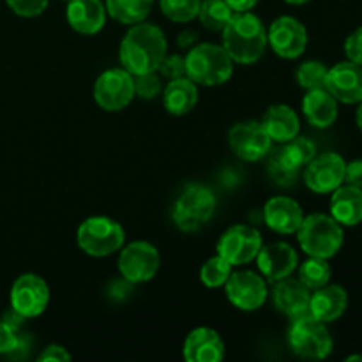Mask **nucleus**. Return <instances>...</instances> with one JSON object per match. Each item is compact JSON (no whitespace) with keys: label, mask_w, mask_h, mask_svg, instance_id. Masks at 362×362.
Here are the masks:
<instances>
[{"label":"nucleus","mask_w":362,"mask_h":362,"mask_svg":"<svg viewBox=\"0 0 362 362\" xmlns=\"http://www.w3.org/2000/svg\"><path fill=\"white\" fill-rule=\"evenodd\" d=\"M166 37L159 27L152 23H136L127 30L120 42L119 59L127 73L144 74L158 71L166 55Z\"/></svg>","instance_id":"obj_1"},{"label":"nucleus","mask_w":362,"mask_h":362,"mask_svg":"<svg viewBox=\"0 0 362 362\" xmlns=\"http://www.w3.org/2000/svg\"><path fill=\"white\" fill-rule=\"evenodd\" d=\"M223 48L237 64H255L267 48V32L260 18L246 13H235L223 28Z\"/></svg>","instance_id":"obj_2"},{"label":"nucleus","mask_w":362,"mask_h":362,"mask_svg":"<svg viewBox=\"0 0 362 362\" xmlns=\"http://www.w3.org/2000/svg\"><path fill=\"white\" fill-rule=\"evenodd\" d=\"M184 60H186V76L197 85L216 87L228 81L233 73V60L230 59L226 49L211 42L191 48Z\"/></svg>","instance_id":"obj_3"},{"label":"nucleus","mask_w":362,"mask_h":362,"mask_svg":"<svg viewBox=\"0 0 362 362\" xmlns=\"http://www.w3.org/2000/svg\"><path fill=\"white\" fill-rule=\"evenodd\" d=\"M297 239L304 253L329 260L341 250L345 235L341 225L332 216L310 214L300 223Z\"/></svg>","instance_id":"obj_4"},{"label":"nucleus","mask_w":362,"mask_h":362,"mask_svg":"<svg viewBox=\"0 0 362 362\" xmlns=\"http://www.w3.org/2000/svg\"><path fill=\"white\" fill-rule=\"evenodd\" d=\"M216 205L218 202L212 189L204 184H189L173 204L172 219L182 232H198L211 221Z\"/></svg>","instance_id":"obj_5"},{"label":"nucleus","mask_w":362,"mask_h":362,"mask_svg":"<svg viewBox=\"0 0 362 362\" xmlns=\"http://www.w3.org/2000/svg\"><path fill=\"white\" fill-rule=\"evenodd\" d=\"M288 345L300 359L322 361L332 352V336L324 322L308 313L293 318L288 331Z\"/></svg>","instance_id":"obj_6"},{"label":"nucleus","mask_w":362,"mask_h":362,"mask_svg":"<svg viewBox=\"0 0 362 362\" xmlns=\"http://www.w3.org/2000/svg\"><path fill=\"white\" fill-rule=\"evenodd\" d=\"M126 233L124 228L112 218L95 216L85 219L76 233L78 246L90 257H108L122 247Z\"/></svg>","instance_id":"obj_7"},{"label":"nucleus","mask_w":362,"mask_h":362,"mask_svg":"<svg viewBox=\"0 0 362 362\" xmlns=\"http://www.w3.org/2000/svg\"><path fill=\"white\" fill-rule=\"evenodd\" d=\"M315 156H317V147L313 141L297 134L296 138L286 141L285 147L269 161V175L279 186H292L300 168L306 166Z\"/></svg>","instance_id":"obj_8"},{"label":"nucleus","mask_w":362,"mask_h":362,"mask_svg":"<svg viewBox=\"0 0 362 362\" xmlns=\"http://www.w3.org/2000/svg\"><path fill=\"white\" fill-rule=\"evenodd\" d=\"M262 246L264 243L257 228L247 225H233L219 237L216 250L219 257L232 265H246L257 258Z\"/></svg>","instance_id":"obj_9"},{"label":"nucleus","mask_w":362,"mask_h":362,"mask_svg":"<svg viewBox=\"0 0 362 362\" xmlns=\"http://www.w3.org/2000/svg\"><path fill=\"white\" fill-rule=\"evenodd\" d=\"M134 98L133 74L126 69H108L95 80L94 99L105 112H120Z\"/></svg>","instance_id":"obj_10"},{"label":"nucleus","mask_w":362,"mask_h":362,"mask_svg":"<svg viewBox=\"0 0 362 362\" xmlns=\"http://www.w3.org/2000/svg\"><path fill=\"white\" fill-rule=\"evenodd\" d=\"M158 250L152 244L138 240L131 243L120 251L119 271L122 278L129 283L151 281L159 269Z\"/></svg>","instance_id":"obj_11"},{"label":"nucleus","mask_w":362,"mask_h":362,"mask_svg":"<svg viewBox=\"0 0 362 362\" xmlns=\"http://www.w3.org/2000/svg\"><path fill=\"white\" fill-rule=\"evenodd\" d=\"M304 172V182L313 193L327 194L345 182L346 163L336 152H324L315 156Z\"/></svg>","instance_id":"obj_12"},{"label":"nucleus","mask_w":362,"mask_h":362,"mask_svg":"<svg viewBox=\"0 0 362 362\" xmlns=\"http://www.w3.org/2000/svg\"><path fill=\"white\" fill-rule=\"evenodd\" d=\"M49 303L48 285L35 274H23L11 288V306L23 318L39 317Z\"/></svg>","instance_id":"obj_13"},{"label":"nucleus","mask_w":362,"mask_h":362,"mask_svg":"<svg viewBox=\"0 0 362 362\" xmlns=\"http://www.w3.org/2000/svg\"><path fill=\"white\" fill-rule=\"evenodd\" d=\"M228 141L233 154L239 156L244 161H260L271 151L272 145L265 127L262 126V122H255V120L235 124L230 129Z\"/></svg>","instance_id":"obj_14"},{"label":"nucleus","mask_w":362,"mask_h":362,"mask_svg":"<svg viewBox=\"0 0 362 362\" xmlns=\"http://www.w3.org/2000/svg\"><path fill=\"white\" fill-rule=\"evenodd\" d=\"M226 297L243 311H255L264 306L267 299V285L264 278L251 271L232 272L225 283Z\"/></svg>","instance_id":"obj_15"},{"label":"nucleus","mask_w":362,"mask_h":362,"mask_svg":"<svg viewBox=\"0 0 362 362\" xmlns=\"http://www.w3.org/2000/svg\"><path fill=\"white\" fill-rule=\"evenodd\" d=\"M267 42L281 59H297L308 46V32L296 18L281 16L271 23Z\"/></svg>","instance_id":"obj_16"},{"label":"nucleus","mask_w":362,"mask_h":362,"mask_svg":"<svg viewBox=\"0 0 362 362\" xmlns=\"http://www.w3.org/2000/svg\"><path fill=\"white\" fill-rule=\"evenodd\" d=\"M325 88L345 105H357L362 101V66L346 60L332 66L325 76Z\"/></svg>","instance_id":"obj_17"},{"label":"nucleus","mask_w":362,"mask_h":362,"mask_svg":"<svg viewBox=\"0 0 362 362\" xmlns=\"http://www.w3.org/2000/svg\"><path fill=\"white\" fill-rule=\"evenodd\" d=\"M257 264L269 281H279V279L288 278L296 271L297 253L290 244L272 243L260 247L257 255Z\"/></svg>","instance_id":"obj_18"},{"label":"nucleus","mask_w":362,"mask_h":362,"mask_svg":"<svg viewBox=\"0 0 362 362\" xmlns=\"http://www.w3.org/2000/svg\"><path fill=\"white\" fill-rule=\"evenodd\" d=\"M276 283L278 285L274 286V292H272L276 310H279L290 318L310 313L311 290L300 279H293L288 276V278L279 279Z\"/></svg>","instance_id":"obj_19"},{"label":"nucleus","mask_w":362,"mask_h":362,"mask_svg":"<svg viewBox=\"0 0 362 362\" xmlns=\"http://www.w3.org/2000/svg\"><path fill=\"white\" fill-rule=\"evenodd\" d=\"M225 357V343L214 329L198 327L184 341V359L187 362H218Z\"/></svg>","instance_id":"obj_20"},{"label":"nucleus","mask_w":362,"mask_h":362,"mask_svg":"<svg viewBox=\"0 0 362 362\" xmlns=\"http://www.w3.org/2000/svg\"><path fill=\"white\" fill-rule=\"evenodd\" d=\"M265 223L271 230L278 233H296L303 223L304 214L300 205L293 198L274 197L264 207Z\"/></svg>","instance_id":"obj_21"},{"label":"nucleus","mask_w":362,"mask_h":362,"mask_svg":"<svg viewBox=\"0 0 362 362\" xmlns=\"http://www.w3.org/2000/svg\"><path fill=\"white\" fill-rule=\"evenodd\" d=\"M349 306L346 290L339 285H325L315 290L310 299V315L324 324L338 320Z\"/></svg>","instance_id":"obj_22"},{"label":"nucleus","mask_w":362,"mask_h":362,"mask_svg":"<svg viewBox=\"0 0 362 362\" xmlns=\"http://www.w3.org/2000/svg\"><path fill=\"white\" fill-rule=\"evenodd\" d=\"M67 21L71 28L83 35L98 34L106 21V7L101 0H69Z\"/></svg>","instance_id":"obj_23"},{"label":"nucleus","mask_w":362,"mask_h":362,"mask_svg":"<svg viewBox=\"0 0 362 362\" xmlns=\"http://www.w3.org/2000/svg\"><path fill=\"white\" fill-rule=\"evenodd\" d=\"M303 113L315 127H331L338 119V101L325 87L308 90L303 99Z\"/></svg>","instance_id":"obj_24"},{"label":"nucleus","mask_w":362,"mask_h":362,"mask_svg":"<svg viewBox=\"0 0 362 362\" xmlns=\"http://www.w3.org/2000/svg\"><path fill=\"white\" fill-rule=\"evenodd\" d=\"M331 216L341 226L359 225L362 221V189L341 184L332 191Z\"/></svg>","instance_id":"obj_25"},{"label":"nucleus","mask_w":362,"mask_h":362,"mask_svg":"<svg viewBox=\"0 0 362 362\" xmlns=\"http://www.w3.org/2000/svg\"><path fill=\"white\" fill-rule=\"evenodd\" d=\"M262 126L265 127L267 134L272 141L286 144L288 140L296 138L299 134L300 124L299 117L290 106L276 105L265 112Z\"/></svg>","instance_id":"obj_26"},{"label":"nucleus","mask_w":362,"mask_h":362,"mask_svg":"<svg viewBox=\"0 0 362 362\" xmlns=\"http://www.w3.org/2000/svg\"><path fill=\"white\" fill-rule=\"evenodd\" d=\"M163 103H165L166 112L172 113V115L180 117L193 112L198 103L197 83L187 76L173 78L163 92Z\"/></svg>","instance_id":"obj_27"},{"label":"nucleus","mask_w":362,"mask_h":362,"mask_svg":"<svg viewBox=\"0 0 362 362\" xmlns=\"http://www.w3.org/2000/svg\"><path fill=\"white\" fill-rule=\"evenodd\" d=\"M154 0H106V13L124 25H136L145 21Z\"/></svg>","instance_id":"obj_28"},{"label":"nucleus","mask_w":362,"mask_h":362,"mask_svg":"<svg viewBox=\"0 0 362 362\" xmlns=\"http://www.w3.org/2000/svg\"><path fill=\"white\" fill-rule=\"evenodd\" d=\"M233 11L225 0H202L198 18L202 25L212 32H221L232 20Z\"/></svg>","instance_id":"obj_29"},{"label":"nucleus","mask_w":362,"mask_h":362,"mask_svg":"<svg viewBox=\"0 0 362 362\" xmlns=\"http://www.w3.org/2000/svg\"><path fill=\"white\" fill-rule=\"evenodd\" d=\"M331 265L327 264L325 258L311 257L299 269V279L310 290H317L327 285L329 279H331Z\"/></svg>","instance_id":"obj_30"},{"label":"nucleus","mask_w":362,"mask_h":362,"mask_svg":"<svg viewBox=\"0 0 362 362\" xmlns=\"http://www.w3.org/2000/svg\"><path fill=\"white\" fill-rule=\"evenodd\" d=\"M233 265L226 262L225 258L216 255V257L209 258L204 264L200 271V279L207 288H219L226 283V279L232 274Z\"/></svg>","instance_id":"obj_31"},{"label":"nucleus","mask_w":362,"mask_h":362,"mask_svg":"<svg viewBox=\"0 0 362 362\" xmlns=\"http://www.w3.org/2000/svg\"><path fill=\"white\" fill-rule=\"evenodd\" d=\"M202 0H159L161 13L175 23H187L194 20L200 11Z\"/></svg>","instance_id":"obj_32"},{"label":"nucleus","mask_w":362,"mask_h":362,"mask_svg":"<svg viewBox=\"0 0 362 362\" xmlns=\"http://www.w3.org/2000/svg\"><path fill=\"white\" fill-rule=\"evenodd\" d=\"M327 67L325 64L317 62V60H308V62L300 64L296 71L297 83L304 88V90H313V88L325 87V76H327Z\"/></svg>","instance_id":"obj_33"},{"label":"nucleus","mask_w":362,"mask_h":362,"mask_svg":"<svg viewBox=\"0 0 362 362\" xmlns=\"http://www.w3.org/2000/svg\"><path fill=\"white\" fill-rule=\"evenodd\" d=\"M134 95L141 99H152L161 92V78L156 71L144 74H134Z\"/></svg>","instance_id":"obj_34"},{"label":"nucleus","mask_w":362,"mask_h":362,"mask_svg":"<svg viewBox=\"0 0 362 362\" xmlns=\"http://www.w3.org/2000/svg\"><path fill=\"white\" fill-rule=\"evenodd\" d=\"M7 6L18 16L34 18L45 13V9L48 7V0H7Z\"/></svg>","instance_id":"obj_35"},{"label":"nucleus","mask_w":362,"mask_h":362,"mask_svg":"<svg viewBox=\"0 0 362 362\" xmlns=\"http://www.w3.org/2000/svg\"><path fill=\"white\" fill-rule=\"evenodd\" d=\"M158 71L161 76L170 78V80L186 76V60H184V57L177 55V53H173V55H165L161 64H159Z\"/></svg>","instance_id":"obj_36"},{"label":"nucleus","mask_w":362,"mask_h":362,"mask_svg":"<svg viewBox=\"0 0 362 362\" xmlns=\"http://www.w3.org/2000/svg\"><path fill=\"white\" fill-rule=\"evenodd\" d=\"M20 334L18 329L7 324L6 320H0V354H13L16 350Z\"/></svg>","instance_id":"obj_37"},{"label":"nucleus","mask_w":362,"mask_h":362,"mask_svg":"<svg viewBox=\"0 0 362 362\" xmlns=\"http://www.w3.org/2000/svg\"><path fill=\"white\" fill-rule=\"evenodd\" d=\"M345 53L349 60L362 66V27L356 28L345 41Z\"/></svg>","instance_id":"obj_38"},{"label":"nucleus","mask_w":362,"mask_h":362,"mask_svg":"<svg viewBox=\"0 0 362 362\" xmlns=\"http://www.w3.org/2000/svg\"><path fill=\"white\" fill-rule=\"evenodd\" d=\"M345 184L362 189V159H356V161L352 163H346Z\"/></svg>","instance_id":"obj_39"},{"label":"nucleus","mask_w":362,"mask_h":362,"mask_svg":"<svg viewBox=\"0 0 362 362\" xmlns=\"http://www.w3.org/2000/svg\"><path fill=\"white\" fill-rule=\"evenodd\" d=\"M39 361L41 362H67V361H71V356H69V352L64 349V346L49 345V346H46L45 352L39 356Z\"/></svg>","instance_id":"obj_40"},{"label":"nucleus","mask_w":362,"mask_h":362,"mask_svg":"<svg viewBox=\"0 0 362 362\" xmlns=\"http://www.w3.org/2000/svg\"><path fill=\"white\" fill-rule=\"evenodd\" d=\"M225 2L232 7L233 13H246L257 6L258 0H225Z\"/></svg>","instance_id":"obj_41"},{"label":"nucleus","mask_w":362,"mask_h":362,"mask_svg":"<svg viewBox=\"0 0 362 362\" xmlns=\"http://www.w3.org/2000/svg\"><path fill=\"white\" fill-rule=\"evenodd\" d=\"M198 39V34L194 30H184L182 34L179 35V39H177V42H179V46H182V48H189L193 42H197Z\"/></svg>","instance_id":"obj_42"},{"label":"nucleus","mask_w":362,"mask_h":362,"mask_svg":"<svg viewBox=\"0 0 362 362\" xmlns=\"http://www.w3.org/2000/svg\"><path fill=\"white\" fill-rule=\"evenodd\" d=\"M356 122H357V127H359L361 133H362V101L359 103V108H357V113H356Z\"/></svg>","instance_id":"obj_43"},{"label":"nucleus","mask_w":362,"mask_h":362,"mask_svg":"<svg viewBox=\"0 0 362 362\" xmlns=\"http://www.w3.org/2000/svg\"><path fill=\"white\" fill-rule=\"evenodd\" d=\"M285 2L292 4V6H300V4H306V2H310V0H285Z\"/></svg>","instance_id":"obj_44"},{"label":"nucleus","mask_w":362,"mask_h":362,"mask_svg":"<svg viewBox=\"0 0 362 362\" xmlns=\"http://www.w3.org/2000/svg\"><path fill=\"white\" fill-rule=\"evenodd\" d=\"M352 361H362V356H350V357H346V362H352Z\"/></svg>","instance_id":"obj_45"}]
</instances>
